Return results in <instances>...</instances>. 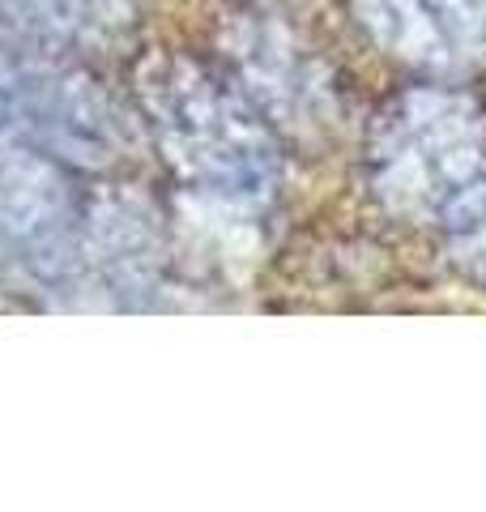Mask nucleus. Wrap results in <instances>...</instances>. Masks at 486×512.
<instances>
[{
	"label": "nucleus",
	"mask_w": 486,
	"mask_h": 512,
	"mask_svg": "<svg viewBox=\"0 0 486 512\" xmlns=\"http://www.w3.org/2000/svg\"><path fill=\"white\" fill-rule=\"evenodd\" d=\"M0 133L52 158L107 163L124 146V116L81 64L47 52L30 22L0 18Z\"/></svg>",
	"instance_id": "1"
},
{
	"label": "nucleus",
	"mask_w": 486,
	"mask_h": 512,
	"mask_svg": "<svg viewBox=\"0 0 486 512\" xmlns=\"http://www.w3.org/2000/svg\"><path fill=\"white\" fill-rule=\"evenodd\" d=\"M145 107L162 150L188 180L243 201H256L273 188L278 163L265 128L209 73L192 64H162L145 73Z\"/></svg>",
	"instance_id": "2"
},
{
	"label": "nucleus",
	"mask_w": 486,
	"mask_h": 512,
	"mask_svg": "<svg viewBox=\"0 0 486 512\" xmlns=\"http://www.w3.org/2000/svg\"><path fill=\"white\" fill-rule=\"evenodd\" d=\"M81 222V201L56 158L0 133V256L43 274L60 269L81 252Z\"/></svg>",
	"instance_id": "3"
},
{
	"label": "nucleus",
	"mask_w": 486,
	"mask_h": 512,
	"mask_svg": "<svg viewBox=\"0 0 486 512\" xmlns=\"http://www.w3.org/2000/svg\"><path fill=\"white\" fill-rule=\"evenodd\" d=\"M18 5L30 13L26 22L69 39H90L124 18V0H18Z\"/></svg>",
	"instance_id": "4"
}]
</instances>
